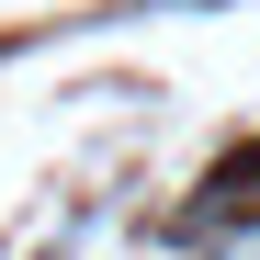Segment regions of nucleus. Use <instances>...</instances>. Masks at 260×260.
I'll use <instances>...</instances> for the list:
<instances>
[{
    "instance_id": "obj_1",
    "label": "nucleus",
    "mask_w": 260,
    "mask_h": 260,
    "mask_svg": "<svg viewBox=\"0 0 260 260\" xmlns=\"http://www.w3.org/2000/svg\"><path fill=\"white\" fill-rule=\"evenodd\" d=\"M204 260H260V215L238 204V215H226V226H215V238H204Z\"/></svg>"
}]
</instances>
